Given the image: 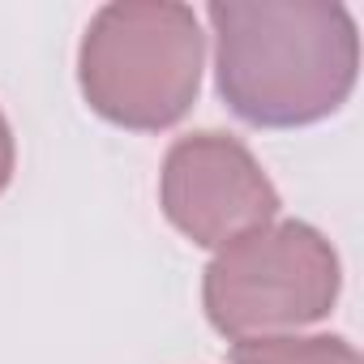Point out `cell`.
I'll list each match as a JSON object with an SVG mask.
<instances>
[{
    "label": "cell",
    "instance_id": "3",
    "mask_svg": "<svg viewBox=\"0 0 364 364\" xmlns=\"http://www.w3.org/2000/svg\"><path fill=\"white\" fill-rule=\"evenodd\" d=\"M343 287L334 245L300 219L262 223L215 249L202 274L210 326L232 338H274L321 321Z\"/></svg>",
    "mask_w": 364,
    "mask_h": 364
},
{
    "label": "cell",
    "instance_id": "2",
    "mask_svg": "<svg viewBox=\"0 0 364 364\" xmlns=\"http://www.w3.org/2000/svg\"><path fill=\"white\" fill-rule=\"evenodd\" d=\"M206 35L180 0L103 5L77 48V86L95 116L133 133H163L202 90Z\"/></svg>",
    "mask_w": 364,
    "mask_h": 364
},
{
    "label": "cell",
    "instance_id": "5",
    "mask_svg": "<svg viewBox=\"0 0 364 364\" xmlns=\"http://www.w3.org/2000/svg\"><path fill=\"white\" fill-rule=\"evenodd\" d=\"M232 364H364L338 334H274L232 343Z\"/></svg>",
    "mask_w": 364,
    "mask_h": 364
},
{
    "label": "cell",
    "instance_id": "4",
    "mask_svg": "<svg viewBox=\"0 0 364 364\" xmlns=\"http://www.w3.org/2000/svg\"><path fill=\"white\" fill-rule=\"evenodd\" d=\"M159 206L185 240L223 249L279 219V189L240 137L202 129L171 141L159 171Z\"/></svg>",
    "mask_w": 364,
    "mask_h": 364
},
{
    "label": "cell",
    "instance_id": "6",
    "mask_svg": "<svg viewBox=\"0 0 364 364\" xmlns=\"http://www.w3.org/2000/svg\"><path fill=\"white\" fill-rule=\"evenodd\" d=\"M14 163H18V146H14V129L5 120V112H0V193L9 189L14 180Z\"/></svg>",
    "mask_w": 364,
    "mask_h": 364
},
{
    "label": "cell",
    "instance_id": "1",
    "mask_svg": "<svg viewBox=\"0 0 364 364\" xmlns=\"http://www.w3.org/2000/svg\"><path fill=\"white\" fill-rule=\"evenodd\" d=\"M219 99L253 129H304L334 116L360 73L351 9L334 0H215Z\"/></svg>",
    "mask_w": 364,
    "mask_h": 364
}]
</instances>
